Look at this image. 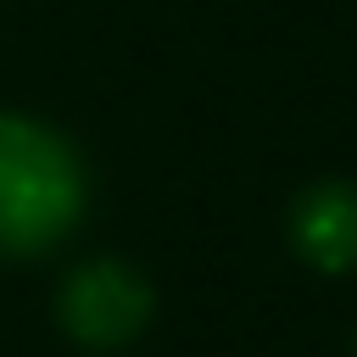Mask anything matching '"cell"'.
<instances>
[{
	"instance_id": "1",
	"label": "cell",
	"mask_w": 357,
	"mask_h": 357,
	"mask_svg": "<svg viewBox=\"0 0 357 357\" xmlns=\"http://www.w3.org/2000/svg\"><path fill=\"white\" fill-rule=\"evenodd\" d=\"M89 201L78 151L39 117L0 112V257H45Z\"/></svg>"
},
{
	"instance_id": "2",
	"label": "cell",
	"mask_w": 357,
	"mask_h": 357,
	"mask_svg": "<svg viewBox=\"0 0 357 357\" xmlns=\"http://www.w3.org/2000/svg\"><path fill=\"white\" fill-rule=\"evenodd\" d=\"M156 312V296L145 284V273L134 262H117V257H95V262H78L61 290H56V318L61 329L89 346V351H112V346H128Z\"/></svg>"
},
{
	"instance_id": "3",
	"label": "cell",
	"mask_w": 357,
	"mask_h": 357,
	"mask_svg": "<svg viewBox=\"0 0 357 357\" xmlns=\"http://www.w3.org/2000/svg\"><path fill=\"white\" fill-rule=\"evenodd\" d=\"M290 245L318 273H351L357 268V184L318 178L290 206Z\"/></svg>"
}]
</instances>
